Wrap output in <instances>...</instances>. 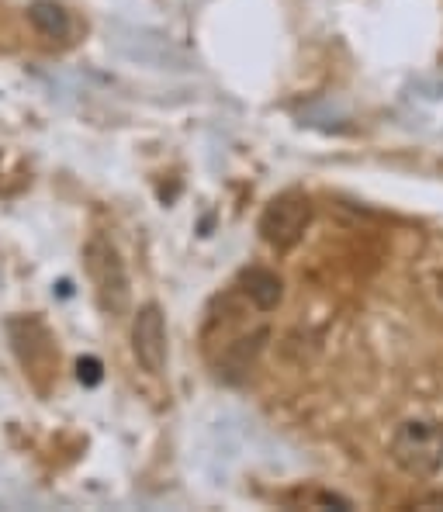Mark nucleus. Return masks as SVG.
<instances>
[{"instance_id":"nucleus-1","label":"nucleus","mask_w":443,"mask_h":512,"mask_svg":"<svg viewBox=\"0 0 443 512\" xmlns=\"http://www.w3.org/2000/svg\"><path fill=\"white\" fill-rule=\"evenodd\" d=\"M84 263H87V274L90 284H94V295L97 305H101L104 315L111 319H125L132 305V284H129V270H125L122 253L115 250L108 236H90L84 246Z\"/></svg>"},{"instance_id":"nucleus-2","label":"nucleus","mask_w":443,"mask_h":512,"mask_svg":"<svg viewBox=\"0 0 443 512\" xmlns=\"http://www.w3.org/2000/svg\"><path fill=\"white\" fill-rule=\"evenodd\" d=\"M392 461L409 478H433L443 471V423L409 419L392 436Z\"/></svg>"},{"instance_id":"nucleus-3","label":"nucleus","mask_w":443,"mask_h":512,"mask_svg":"<svg viewBox=\"0 0 443 512\" xmlns=\"http://www.w3.org/2000/svg\"><path fill=\"white\" fill-rule=\"evenodd\" d=\"M312 225V201L305 194H281L264 208L260 215V236L270 250L288 253L295 250L298 243L305 239V229Z\"/></svg>"},{"instance_id":"nucleus-4","label":"nucleus","mask_w":443,"mask_h":512,"mask_svg":"<svg viewBox=\"0 0 443 512\" xmlns=\"http://www.w3.org/2000/svg\"><path fill=\"white\" fill-rule=\"evenodd\" d=\"M132 353L146 374H163L167 367V319L156 301L132 315Z\"/></svg>"},{"instance_id":"nucleus-5","label":"nucleus","mask_w":443,"mask_h":512,"mask_svg":"<svg viewBox=\"0 0 443 512\" xmlns=\"http://www.w3.org/2000/svg\"><path fill=\"white\" fill-rule=\"evenodd\" d=\"M267 340H270V329L260 326V329H253V333H243L232 343H225V350L219 357V378L225 384L243 381L246 374L253 371V364L260 360V353L267 350Z\"/></svg>"},{"instance_id":"nucleus-6","label":"nucleus","mask_w":443,"mask_h":512,"mask_svg":"<svg viewBox=\"0 0 443 512\" xmlns=\"http://www.w3.org/2000/svg\"><path fill=\"white\" fill-rule=\"evenodd\" d=\"M7 329H11V336H21V340H28L32 346L18 343L14 350H18L21 364L28 367V371H49L52 360H56V350H52V340H49V329L42 326L35 315H28V319H11L7 322Z\"/></svg>"},{"instance_id":"nucleus-7","label":"nucleus","mask_w":443,"mask_h":512,"mask_svg":"<svg viewBox=\"0 0 443 512\" xmlns=\"http://www.w3.org/2000/svg\"><path fill=\"white\" fill-rule=\"evenodd\" d=\"M239 288H243L250 305L260 308V312H274L284 298V281L270 267H246L239 274Z\"/></svg>"},{"instance_id":"nucleus-8","label":"nucleus","mask_w":443,"mask_h":512,"mask_svg":"<svg viewBox=\"0 0 443 512\" xmlns=\"http://www.w3.org/2000/svg\"><path fill=\"white\" fill-rule=\"evenodd\" d=\"M28 21H32L35 32L45 35V39H52V42L70 39V32H73L70 11L59 7L56 0H35V4L28 7Z\"/></svg>"},{"instance_id":"nucleus-9","label":"nucleus","mask_w":443,"mask_h":512,"mask_svg":"<svg viewBox=\"0 0 443 512\" xmlns=\"http://www.w3.org/2000/svg\"><path fill=\"white\" fill-rule=\"evenodd\" d=\"M77 378L84 381V384H90L94 388L97 381H101V360H94V357H84L77 364Z\"/></svg>"},{"instance_id":"nucleus-10","label":"nucleus","mask_w":443,"mask_h":512,"mask_svg":"<svg viewBox=\"0 0 443 512\" xmlns=\"http://www.w3.org/2000/svg\"><path fill=\"white\" fill-rule=\"evenodd\" d=\"M416 509H443V492H433V495H426V499H419Z\"/></svg>"},{"instance_id":"nucleus-11","label":"nucleus","mask_w":443,"mask_h":512,"mask_svg":"<svg viewBox=\"0 0 443 512\" xmlns=\"http://www.w3.org/2000/svg\"><path fill=\"white\" fill-rule=\"evenodd\" d=\"M440 288H443V277H440Z\"/></svg>"}]
</instances>
